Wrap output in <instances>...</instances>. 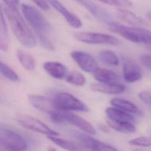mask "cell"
I'll return each mask as SVG.
<instances>
[{"label":"cell","instance_id":"6da1fadb","mask_svg":"<svg viewBox=\"0 0 151 151\" xmlns=\"http://www.w3.org/2000/svg\"><path fill=\"white\" fill-rule=\"evenodd\" d=\"M21 10L25 19L37 34L42 45L48 50L53 51L54 46L47 35L50 30V25L46 18L38 9L28 4H22Z\"/></svg>","mask_w":151,"mask_h":151},{"label":"cell","instance_id":"7a4b0ae2","mask_svg":"<svg viewBox=\"0 0 151 151\" xmlns=\"http://www.w3.org/2000/svg\"><path fill=\"white\" fill-rule=\"evenodd\" d=\"M5 14L16 38L24 47L32 48L37 41L32 31L18 11V9L6 6Z\"/></svg>","mask_w":151,"mask_h":151},{"label":"cell","instance_id":"3957f363","mask_svg":"<svg viewBox=\"0 0 151 151\" xmlns=\"http://www.w3.org/2000/svg\"><path fill=\"white\" fill-rule=\"evenodd\" d=\"M107 27L111 31L136 43L151 44V31L146 29L131 27L109 21Z\"/></svg>","mask_w":151,"mask_h":151},{"label":"cell","instance_id":"277c9868","mask_svg":"<svg viewBox=\"0 0 151 151\" xmlns=\"http://www.w3.org/2000/svg\"><path fill=\"white\" fill-rule=\"evenodd\" d=\"M49 115L51 120L55 123H68L77 126L88 134L94 135L96 134V130L93 126L87 120L76 114L54 109L49 113Z\"/></svg>","mask_w":151,"mask_h":151},{"label":"cell","instance_id":"5b68a950","mask_svg":"<svg viewBox=\"0 0 151 151\" xmlns=\"http://www.w3.org/2000/svg\"><path fill=\"white\" fill-rule=\"evenodd\" d=\"M54 108L59 110H74L87 111L88 107L80 100L71 94L67 93H59L57 94L52 100Z\"/></svg>","mask_w":151,"mask_h":151},{"label":"cell","instance_id":"8992f818","mask_svg":"<svg viewBox=\"0 0 151 151\" xmlns=\"http://www.w3.org/2000/svg\"><path fill=\"white\" fill-rule=\"evenodd\" d=\"M0 146L12 150H24L27 148V144L21 135L4 128H0Z\"/></svg>","mask_w":151,"mask_h":151},{"label":"cell","instance_id":"52a82bcc","mask_svg":"<svg viewBox=\"0 0 151 151\" xmlns=\"http://www.w3.org/2000/svg\"><path fill=\"white\" fill-rule=\"evenodd\" d=\"M16 119L19 124L30 130L47 136H58L59 135L58 133L50 129L43 122L31 116L25 114H19L17 115Z\"/></svg>","mask_w":151,"mask_h":151},{"label":"cell","instance_id":"ba28073f","mask_svg":"<svg viewBox=\"0 0 151 151\" xmlns=\"http://www.w3.org/2000/svg\"><path fill=\"white\" fill-rule=\"evenodd\" d=\"M74 37L79 41L91 44H107L116 45L119 43L114 37L98 32H78L74 34Z\"/></svg>","mask_w":151,"mask_h":151},{"label":"cell","instance_id":"9c48e42d","mask_svg":"<svg viewBox=\"0 0 151 151\" xmlns=\"http://www.w3.org/2000/svg\"><path fill=\"white\" fill-rule=\"evenodd\" d=\"M73 135L78 141H79L82 146H84L87 149L96 151L117 150V149L114 147L99 141L87 134L79 132H74L73 133Z\"/></svg>","mask_w":151,"mask_h":151},{"label":"cell","instance_id":"30bf717a","mask_svg":"<svg viewBox=\"0 0 151 151\" xmlns=\"http://www.w3.org/2000/svg\"><path fill=\"white\" fill-rule=\"evenodd\" d=\"M122 65L123 77L126 82L133 83L142 78V74L139 66L131 58L123 57Z\"/></svg>","mask_w":151,"mask_h":151},{"label":"cell","instance_id":"8fae6325","mask_svg":"<svg viewBox=\"0 0 151 151\" xmlns=\"http://www.w3.org/2000/svg\"><path fill=\"white\" fill-rule=\"evenodd\" d=\"M71 56L79 67L86 72L93 73L97 68V63L95 58L87 52L74 51L71 52Z\"/></svg>","mask_w":151,"mask_h":151},{"label":"cell","instance_id":"7c38bea8","mask_svg":"<svg viewBox=\"0 0 151 151\" xmlns=\"http://www.w3.org/2000/svg\"><path fill=\"white\" fill-rule=\"evenodd\" d=\"M84 7L96 19L102 22H109L111 19L110 14L100 6L91 0H74Z\"/></svg>","mask_w":151,"mask_h":151},{"label":"cell","instance_id":"4fadbf2b","mask_svg":"<svg viewBox=\"0 0 151 151\" xmlns=\"http://www.w3.org/2000/svg\"><path fill=\"white\" fill-rule=\"evenodd\" d=\"M48 4L53 6L59 13H60L67 22L73 28H78L82 25V23L79 18L75 14L68 11L58 0H47Z\"/></svg>","mask_w":151,"mask_h":151},{"label":"cell","instance_id":"5bb4252c","mask_svg":"<svg viewBox=\"0 0 151 151\" xmlns=\"http://www.w3.org/2000/svg\"><path fill=\"white\" fill-rule=\"evenodd\" d=\"M28 99L33 107L42 111L49 114L55 109L52 106V101L44 96L30 94L28 96Z\"/></svg>","mask_w":151,"mask_h":151},{"label":"cell","instance_id":"9a60e30c","mask_svg":"<svg viewBox=\"0 0 151 151\" xmlns=\"http://www.w3.org/2000/svg\"><path fill=\"white\" fill-rule=\"evenodd\" d=\"M91 88L94 91L110 94L122 93L125 90V87L119 83H93Z\"/></svg>","mask_w":151,"mask_h":151},{"label":"cell","instance_id":"2e32d148","mask_svg":"<svg viewBox=\"0 0 151 151\" xmlns=\"http://www.w3.org/2000/svg\"><path fill=\"white\" fill-rule=\"evenodd\" d=\"M93 73L95 79L101 83H118L120 80L119 75L110 70L97 68Z\"/></svg>","mask_w":151,"mask_h":151},{"label":"cell","instance_id":"e0dca14e","mask_svg":"<svg viewBox=\"0 0 151 151\" xmlns=\"http://www.w3.org/2000/svg\"><path fill=\"white\" fill-rule=\"evenodd\" d=\"M43 67L45 71L54 78L62 80L66 76V69L60 63L47 61L44 63Z\"/></svg>","mask_w":151,"mask_h":151},{"label":"cell","instance_id":"ac0fdd59","mask_svg":"<svg viewBox=\"0 0 151 151\" xmlns=\"http://www.w3.org/2000/svg\"><path fill=\"white\" fill-rule=\"evenodd\" d=\"M105 111L108 119L112 120L129 122L131 123H133L135 122V120L132 116L120 109L107 107Z\"/></svg>","mask_w":151,"mask_h":151},{"label":"cell","instance_id":"d6986e66","mask_svg":"<svg viewBox=\"0 0 151 151\" xmlns=\"http://www.w3.org/2000/svg\"><path fill=\"white\" fill-rule=\"evenodd\" d=\"M116 15L120 20L134 26H140L146 24L145 22L141 18L126 9H117Z\"/></svg>","mask_w":151,"mask_h":151},{"label":"cell","instance_id":"ffe728a7","mask_svg":"<svg viewBox=\"0 0 151 151\" xmlns=\"http://www.w3.org/2000/svg\"><path fill=\"white\" fill-rule=\"evenodd\" d=\"M112 105L123 111L132 113L139 116L143 114L140 109L134 103L121 98H113L111 100Z\"/></svg>","mask_w":151,"mask_h":151},{"label":"cell","instance_id":"44dd1931","mask_svg":"<svg viewBox=\"0 0 151 151\" xmlns=\"http://www.w3.org/2000/svg\"><path fill=\"white\" fill-rule=\"evenodd\" d=\"M9 47V36L6 24L0 7V50L7 51Z\"/></svg>","mask_w":151,"mask_h":151},{"label":"cell","instance_id":"7402d4cb","mask_svg":"<svg viewBox=\"0 0 151 151\" xmlns=\"http://www.w3.org/2000/svg\"><path fill=\"white\" fill-rule=\"evenodd\" d=\"M16 55L20 64L27 70L31 71L35 68V61L31 54L19 49L17 51Z\"/></svg>","mask_w":151,"mask_h":151},{"label":"cell","instance_id":"603a6c76","mask_svg":"<svg viewBox=\"0 0 151 151\" xmlns=\"http://www.w3.org/2000/svg\"><path fill=\"white\" fill-rule=\"evenodd\" d=\"M108 125L112 129L122 133H134L136 132V127L133 123L129 122H117L108 119L107 120Z\"/></svg>","mask_w":151,"mask_h":151},{"label":"cell","instance_id":"cb8c5ba5","mask_svg":"<svg viewBox=\"0 0 151 151\" xmlns=\"http://www.w3.org/2000/svg\"><path fill=\"white\" fill-rule=\"evenodd\" d=\"M99 58L104 64L109 66H117L119 60L117 56L110 50H103L99 53Z\"/></svg>","mask_w":151,"mask_h":151},{"label":"cell","instance_id":"d4e9b609","mask_svg":"<svg viewBox=\"0 0 151 151\" xmlns=\"http://www.w3.org/2000/svg\"><path fill=\"white\" fill-rule=\"evenodd\" d=\"M48 138L56 145L68 150H77L82 149L80 146L71 141L60 138L57 136H48Z\"/></svg>","mask_w":151,"mask_h":151},{"label":"cell","instance_id":"484cf974","mask_svg":"<svg viewBox=\"0 0 151 151\" xmlns=\"http://www.w3.org/2000/svg\"><path fill=\"white\" fill-rule=\"evenodd\" d=\"M0 73L9 80L18 81L19 80L18 75L16 72L5 63L0 60Z\"/></svg>","mask_w":151,"mask_h":151},{"label":"cell","instance_id":"4316f807","mask_svg":"<svg viewBox=\"0 0 151 151\" xmlns=\"http://www.w3.org/2000/svg\"><path fill=\"white\" fill-rule=\"evenodd\" d=\"M65 78L67 82L76 86H83L86 83L84 76L76 71H73L67 74Z\"/></svg>","mask_w":151,"mask_h":151},{"label":"cell","instance_id":"83f0119b","mask_svg":"<svg viewBox=\"0 0 151 151\" xmlns=\"http://www.w3.org/2000/svg\"><path fill=\"white\" fill-rule=\"evenodd\" d=\"M104 4L119 7H130L133 5L130 0H97Z\"/></svg>","mask_w":151,"mask_h":151},{"label":"cell","instance_id":"f1b7e54d","mask_svg":"<svg viewBox=\"0 0 151 151\" xmlns=\"http://www.w3.org/2000/svg\"><path fill=\"white\" fill-rule=\"evenodd\" d=\"M130 145L147 147L151 146V137H140L130 140L129 142Z\"/></svg>","mask_w":151,"mask_h":151},{"label":"cell","instance_id":"f546056e","mask_svg":"<svg viewBox=\"0 0 151 151\" xmlns=\"http://www.w3.org/2000/svg\"><path fill=\"white\" fill-rule=\"evenodd\" d=\"M142 64L147 70L151 71V54H143L140 57Z\"/></svg>","mask_w":151,"mask_h":151},{"label":"cell","instance_id":"4dcf8cb0","mask_svg":"<svg viewBox=\"0 0 151 151\" xmlns=\"http://www.w3.org/2000/svg\"><path fill=\"white\" fill-rule=\"evenodd\" d=\"M139 97L143 102L151 105V91H142L139 93Z\"/></svg>","mask_w":151,"mask_h":151},{"label":"cell","instance_id":"1f68e13d","mask_svg":"<svg viewBox=\"0 0 151 151\" xmlns=\"http://www.w3.org/2000/svg\"><path fill=\"white\" fill-rule=\"evenodd\" d=\"M37 6L44 11H47L50 9V5L47 0H32Z\"/></svg>","mask_w":151,"mask_h":151},{"label":"cell","instance_id":"d6a6232c","mask_svg":"<svg viewBox=\"0 0 151 151\" xmlns=\"http://www.w3.org/2000/svg\"><path fill=\"white\" fill-rule=\"evenodd\" d=\"M6 5V6L18 9L19 0H2Z\"/></svg>","mask_w":151,"mask_h":151},{"label":"cell","instance_id":"836d02e7","mask_svg":"<svg viewBox=\"0 0 151 151\" xmlns=\"http://www.w3.org/2000/svg\"><path fill=\"white\" fill-rule=\"evenodd\" d=\"M98 128L100 131H101L104 133H109L110 132L109 128L107 126H106L105 124H102V123H100L98 125Z\"/></svg>","mask_w":151,"mask_h":151},{"label":"cell","instance_id":"e575fe53","mask_svg":"<svg viewBox=\"0 0 151 151\" xmlns=\"http://www.w3.org/2000/svg\"><path fill=\"white\" fill-rule=\"evenodd\" d=\"M147 15V17H148V18L150 19V20L151 21V11H150L149 12H148Z\"/></svg>","mask_w":151,"mask_h":151}]
</instances>
